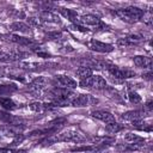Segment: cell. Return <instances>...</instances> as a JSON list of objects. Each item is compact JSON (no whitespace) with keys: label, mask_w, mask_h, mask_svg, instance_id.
I'll return each instance as SVG.
<instances>
[{"label":"cell","mask_w":153,"mask_h":153,"mask_svg":"<svg viewBox=\"0 0 153 153\" xmlns=\"http://www.w3.org/2000/svg\"><path fill=\"white\" fill-rule=\"evenodd\" d=\"M79 85L85 88H94V90H103L106 87V80L100 75H91L86 79L80 80Z\"/></svg>","instance_id":"3"},{"label":"cell","mask_w":153,"mask_h":153,"mask_svg":"<svg viewBox=\"0 0 153 153\" xmlns=\"http://www.w3.org/2000/svg\"><path fill=\"white\" fill-rule=\"evenodd\" d=\"M123 128H124L123 124H120V123H116V122L109 123V124L105 126V130H106L108 133H110V134H116V133L121 131Z\"/></svg>","instance_id":"26"},{"label":"cell","mask_w":153,"mask_h":153,"mask_svg":"<svg viewBox=\"0 0 153 153\" xmlns=\"http://www.w3.org/2000/svg\"><path fill=\"white\" fill-rule=\"evenodd\" d=\"M1 37H2V35H1V33H0V38H1Z\"/></svg>","instance_id":"34"},{"label":"cell","mask_w":153,"mask_h":153,"mask_svg":"<svg viewBox=\"0 0 153 153\" xmlns=\"http://www.w3.org/2000/svg\"><path fill=\"white\" fill-rule=\"evenodd\" d=\"M27 25L29 26H36V27H38V26H42L43 23H42V20L37 16V17H30V18H27Z\"/></svg>","instance_id":"30"},{"label":"cell","mask_w":153,"mask_h":153,"mask_svg":"<svg viewBox=\"0 0 153 153\" xmlns=\"http://www.w3.org/2000/svg\"><path fill=\"white\" fill-rule=\"evenodd\" d=\"M112 78L118 79V80H123V79H128V78H134L136 75V73L129 68H121L116 65H110V67L106 71Z\"/></svg>","instance_id":"4"},{"label":"cell","mask_w":153,"mask_h":153,"mask_svg":"<svg viewBox=\"0 0 153 153\" xmlns=\"http://www.w3.org/2000/svg\"><path fill=\"white\" fill-rule=\"evenodd\" d=\"M88 48L94 50V51H98V53H110L114 50V45L112 44H109V43H105V42H100V41H97V39H91L88 43H87Z\"/></svg>","instance_id":"11"},{"label":"cell","mask_w":153,"mask_h":153,"mask_svg":"<svg viewBox=\"0 0 153 153\" xmlns=\"http://www.w3.org/2000/svg\"><path fill=\"white\" fill-rule=\"evenodd\" d=\"M47 86V79L43 76H38L36 79H33L30 85H29V92L33 96V97H39L43 94L44 90Z\"/></svg>","instance_id":"7"},{"label":"cell","mask_w":153,"mask_h":153,"mask_svg":"<svg viewBox=\"0 0 153 153\" xmlns=\"http://www.w3.org/2000/svg\"><path fill=\"white\" fill-rule=\"evenodd\" d=\"M71 27H72V30H74V31H80V32H88V29H87L86 26L81 25V24H72V25H71Z\"/></svg>","instance_id":"32"},{"label":"cell","mask_w":153,"mask_h":153,"mask_svg":"<svg viewBox=\"0 0 153 153\" xmlns=\"http://www.w3.org/2000/svg\"><path fill=\"white\" fill-rule=\"evenodd\" d=\"M0 153H24V149H14V148H0Z\"/></svg>","instance_id":"33"},{"label":"cell","mask_w":153,"mask_h":153,"mask_svg":"<svg viewBox=\"0 0 153 153\" xmlns=\"http://www.w3.org/2000/svg\"><path fill=\"white\" fill-rule=\"evenodd\" d=\"M8 29L13 32L31 33V26H29L26 23H23V22H13L12 24L8 25Z\"/></svg>","instance_id":"18"},{"label":"cell","mask_w":153,"mask_h":153,"mask_svg":"<svg viewBox=\"0 0 153 153\" xmlns=\"http://www.w3.org/2000/svg\"><path fill=\"white\" fill-rule=\"evenodd\" d=\"M124 140L128 141L129 143H136V145H141V146H143L146 142L145 137H142L137 134H134V133H127L124 136Z\"/></svg>","instance_id":"21"},{"label":"cell","mask_w":153,"mask_h":153,"mask_svg":"<svg viewBox=\"0 0 153 153\" xmlns=\"http://www.w3.org/2000/svg\"><path fill=\"white\" fill-rule=\"evenodd\" d=\"M86 141V136L84 135V133H81L80 130L76 129H66L62 131H59L54 135L48 136L47 139H44L45 145H53L55 142H75V143H80Z\"/></svg>","instance_id":"1"},{"label":"cell","mask_w":153,"mask_h":153,"mask_svg":"<svg viewBox=\"0 0 153 153\" xmlns=\"http://www.w3.org/2000/svg\"><path fill=\"white\" fill-rule=\"evenodd\" d=\"M18 90L16 84H6V85H0V96H7Z\"/></svg>","instance_id":"24"},{"label":"cell","mask_w":153,"mask_h":153,"mask_svg":"<svg viewBox=\"0 0 153 153\" xmlns=\"http://www.w3.org/2000/svg\"><path fill=\"white\" fill-rule=\"evenodd\" d=\"M142 39H143V37H142L141 35H136V33H134V35H128V36H126V37H123V38H120V39L117 41V43H118V45L128 47V45L136 44V43L141 42Z\"/></svg>","instance_id":"15"},{"label":"cell","mask_w":153,"mask_h":153,"mask_svg":"<svg viewBox=\"0 0 153 153\" xmlns=\"http://www.w3.org/2000/svg\"><path fill=\"white\" fill-rule=\"evenodd\" d=\"M0 105L5 109V110H16L17 109V104L13 99L8 98V97H0Z\"/></svg>","instance_id":"22"},{"label":"cell","mask_w":153,"mask_h":153,"mask_svg":"<svg viewBox=\"0 0 153 153\" xmlns=\"http://www.w3.org/2000/svg\"><path fill=\"white\" fill-rule=\"evenodd\" d=\"M65 18H67L68 20H71L73 24H79V16L74 10L71 8H66V7H57L56 8Z\"/></svg>","instance_id":"17"},{"label":"cell","mask_w":153,"mask_h":153,"mask_svg":"<svg viewBox=\"0 0 153 153\" xmlns=\"http://www.w3.org/2000/svg\"><path fill=\"white\" fill-rule=\"evenodd\" d=\"M146 115V112L142 110H131V111H127L122 115V118L126 121H136V120H142V117Z\"/></svg>","instance_id":"20"},{"label":"cell","mask_w":153,"mask_h":153,"mask_svg":"<svg viewBox=\"0 0 153 153\" xmlns=\"http://www.w3.org/2000/svg\"><path fill=\"white\" fill-rule=\"evenodd\" d=\"M128 98H129L130 103H133V104H137V103L141 102V97L137 94V92H135L133 90L128 91Z\"/></svg>","instance_id":"28"},{"label":"cell","mask_w":153,"mask_h":153,"mask_svg":"<svg viewBox=\"0 0 153 153\" xmlns=\"http://www.w3.org/2000/svg\"><path fill=\"white\" fill-rule=\"evenodd\" d=\"M79 24H82L84 26L85 25L93 26V27H96L98 30H109L110 29L109 25L103 23L98 17H96L93 14H85V16L79 17Z\"/></svg>","instance_id":"5"},{"label":"cell","mask_w":153,"mask_h":153,"mask_svg":"<svg viewBox=\"0 0 153 153\" xmlns=\"http://www.w3.org/2000/svg\"><path fill=\"white\" fill-rule=\"evenodd\" d=\"M24 126H1L0 127V137H16L22 134Z\"/></svg>","instance_id":"9"},{"label":"cell","mask_w":153,"mask_h":153,"mask_svg":"<svg viewBox=\"0 0 153 153\" xmlns=\"http://www.w3.org/2000/svg\"><path fill=\"white\" fill-rule=\"evenodd\" d=\"M91 116L104 122L105 124H109V123H114L115 122V117L111 112L106 111V110H94V111H91Z\"/></svg>","instance_id":"13"},{"label":"cell","mask_w":153,"mask_h":153,"mask_svg":"<svg viewBox=\"0 0 153 153\" xmlns=\"http://www.w3.org/2000/svg\"><path fill=\"white\" fill-rule=\"evenodd\" d=\"M38 18L42 20L43 24H45V23L60 24V23H61L60 17H59L56 13H54V12H51V11H49V10H42V11L39 12V14H38Z\"/></svg>","instance_id":"12"},{"label":"cell","mask_w":153,"mask_h":153,"mask_svg":"<svg viewBox=\"0 0 153 153\" xmlns=\"http://www.w3.org/2000/svg\"><path fill=\"white\" fill-rule=\"evenodd\" d=\"M56 81H57L61 86H63L65 88L72 90V88H75V87H76V81H75L73 78H71V76H68V75H65V74H59V75H56Z\"/></svg>","instance_id":"16"},{"label":"cell","mask_w":153,"mask_h":153,"mask_svg":"<svg viewBox=\"0 0 153 153\" xmlns=\"http://www.w3.org/2000/svg\"><path fill=\"white\" fill-rule=\"evenodd\" d=\"M2 37L12 43H16V44H19V45H23V47H29V48H32L37 44V42L33 39V38H29V37H24V36H19V35H16V33H7V35H2Z\"/></svg>","instance_id":"6"},{"label":"cell","mask_w":153,"mask_h":153,"mask_svg":"<svg viewBox=\"0 0 153 153\" xmlns=\"http://www.w3.org/2000/svg\"><path fill=\"white\" fill-rule=\"evenodd\" d=\"M76 75L80 78V80H82V79H86V78L93 75V71H92V68H90L87 66H81L76 69Z\"/></svg>","instance_id":"23"},{"label":"cell","mask_w":153,"mask_h":153,"mask_svg":"<svg viewBox=\"0 0 153 153\" xmlns=\"http://www.w3.org/2000/svg\"><path fill=\"white\" fill-rule=\"evenodd\" d=\"M133 62H134L135 66H137L140 68H143V69L151 68V66H152L151 57L145 56V55H136V56H134L133 57Z\"/></svg>","instance_id":"19"},{"label":"cell","mask_w":153,"mask_h":153,"mask_svg":"<svg viewBox=\"0 0 153 153\" xmlns=\"http://www.w3.org/2000/svg\"><path fill=\"white\" fill-rule=\"evenodd\" d=\"M133 127L136 128V129H140V130H146V131H151V123L143 121V120H136V121H133L131 122Z\"/></svg>","instance_id":"25"},{"label":"cell","mask_w":153,"mask_h":153,"mask_svg":"<svg viewBox=\"0 0 153 153\" xmlns=\"http://www.w3.org/2000/svg\"><path fill=\"white\" fill-rule=\"evenodd\" d=\"M143 10L136 7V6H128L124 8H117L112 11V14L116 16L117 18H120L121 20L133 24L137 20H141L142 16H143Z\"/></svg>","instance_id":"2"},{"label":"cell","mask_w":153,"mask_h":153,"mask_svg":"<svg viewBox=\"0 0 153 153\" xmlns=\"http://www.w3.org/2000/svg\"><path fill=\"white\" fill-rule=\"evenodd\" d=\"M8 14L14 19H24L25 18V13L22 10H10Z\"/></svg>","instance_id":"29"},{"label":"cell","mask_w":153,"mask_h":153,"mask_svg":"<svg viewBox=\"0 0 153 153\" xmlns=\"http://www.w3.org/2000/svg\"><path fill=\"white\" fill-rule=\"evenodd\" d=\"M47 39H60V38H62V32H60V31H50V32H48V33H45V36H44Z\"/></svg>","instance_id":"31"},{"label":"cell","mask_w":153,"mask_h":153,"mask_svg":"<svg viewBox=\"0 0 153 153\" xmlns=\"http://www.w3.org/2000/svg\"><path fill=\"white\" fill-rule=\"evenodd\" d=\"M19 68L22 69H41L47 68L49 66H55V63H47V62H27V61H19Z\"/></svg>","instance_id":"14"},{"label":"cell","mask_w":153,"mask_h":153,"mask_svg":"<svg viewBox=\"0 0 153 153\" xmlns=\"http://www.w3.org/2000/svg\"><path fill=\"white\" fill-rule=\"evenodd\" d=\"M0 121L8 124V126H24L23 118L14 116V115H11L10 112L4 111V110H0Z\"/></svg>","instance_id":"10"},{"label":"cell","mask_w":153,"mask_h":153,"mask_svg":"<svg viewBox=\"0 0 153 153\" xmlns=\"http://www.w3.org/2000/svg\"><path fill=\"white\" fill-rule=\"evenodd\" d=\"M29 108H30L31 111L38 112V114H41V112H43V111L47 110L45 104H42V103H39V102H32V103H30V104H29Z\"/></svg>","instance_id":"27"},{"label":"cell","mask_w":153,"mask_h":153,"mask_svg":"<svg viewBox=\"0 0 153 153\" xmlns=\"http://www.w3.org/2000/svg\"><path fill=\"white\" fill-rule=\"evenodd\" d=\"M98 103V99L94 98L91 94H75L71 106H76V108H84L88 105H94Z\"/></svg>","instance_id":"8"}]
</instances>
